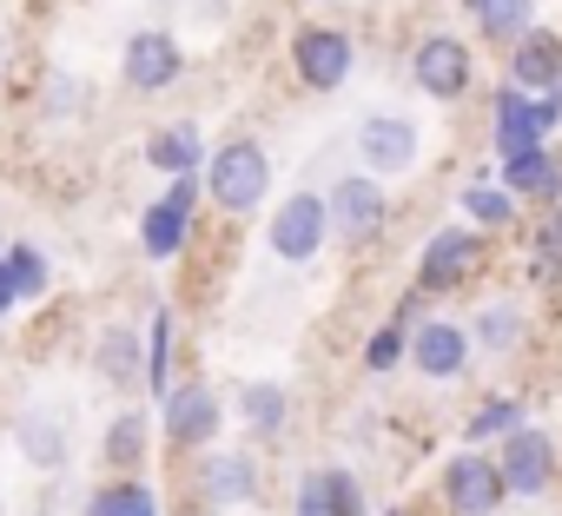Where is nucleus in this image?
Listing matches in <instances>:
<instances>
[{
    "instance_id": "obj_1",
    "label": "nucleus",
    "mask_w": 562,
    "mask_h": 516,
    "mask_svg": "<svg viewBox=\"0 0 562 516\" xmlns=\"http://www.w3.org/2000/svg\"><path fill=\"white\" fill-rule=\"evenodd\" d=\"M205 192L225 205V212H251L265 192H271V159L258 139H232L212 153V172H205Z\"/></svg>"
},
{
    "instance_id": "obj_2",
    "label": "nucleus",
    "mask_w": 562,
    "mask_h": 516,
    "mask_svg": "<svg viewBox=\"0 0 562 516\" xmlns=\"http://www.w3.org/2000/svg\"><path fill=\"white\" fill-rule=\"evenodd\" d=\"M555 120H562V93H522V87L509 80V87L496 93V153L516 159V153L542 146V139L555 133Z\"/></svg>"
},
{
    "instance_id": "obj_3",
    "label": "nucleus",
    "mask_w": 562,
    "mask_h": 516,
    "mask_svg": "<svg viewBox=\"0 0 562 516\" xmlns=\"http://www.w3.org/2000/svg\"><path fill=\"white\" fill-rule=\"evenodd\" d=\"M503 496H509V483H503V463H496V457L463 450V457L443 463V503H450L457 516H496Z\"/></svg>"
},
{
    "instance_id": "obj_4",
    "label": "nucleus",
    "mask_w": 562,
    "mask_h": 516,
    "mask_svg": "<svg viewBox=\"0 0 562 516\" xmlns=\"http://www.w3.org/2000/svg\"><path fill=\"white\" fill-rule=\"evenodd\" d=\"M325 232H331V199H318V192H292L285 205L271 212V251L285 258V266H305V258H318Z\"/></svg>"
},
{
    "instance_id": "obj_5",
    "label": "nucleus",
    "mask_w": 562,
    "mask_h": 516,
    "mask_svg": "<svg viewBox=\"0 0 562 516\" xmlns=\"http://www.w3.org/2000/svg\"><path fill=\"white\" fill-rule=\"evenodd\" d=\"M470 74H476V60H470V47L457 34H424L417 54H411V80L430 100H463L470 93Z\"/></svg>"
},
{
    "instance_id": "obj_6",
    "label": "nucleus",
    "mask_w": 562,
    "mask_h": 516,
    "mask_svg": "<svg viewBox=\"0 0 562 516\" xmlns=\"http://www.w3.org/2000/svg\"><path fill=\"white\" fill-rule=\"evenodd\" d=\"M351 60H358L351 34H338V27H299L292 34V67L312 93H338L351 80Z\"/></svg>"
},
{
    "instance_id": "obj_7",
    "label": "nucleus",
    "mask_w": 562,
    "mask_h": 516,
    "mask_svg": "<svg viewBox=\"0 0 562 516\" xmlns=\"http://www.w3.org/2000/svg\"><path fill=\"white\" fill-rule=\"evenodd\" d=\"M476 258H483V238H476V232H463V225L430 232V245H424V258H417L424 299H430V292H457V285L476 272Z\"/></svg>"
},
{
    "instance_id": "obj_8",
    "label": "nucleus",
    "mask_w": 562,
    "mask_h": 516,
    "mask_svg": "<svg viewBox=\"0 0 562 516\" xmlns=\"http://www.w3.org/2000/svg\"><path fill=\"white\" fill-rule=\"evenodd\" d=\"M384 186H378V172H358V179H338L331 186V232L338 238H351V245H371L378 232H384Z\"/></svg>"
},
{
    "instance_id": "obj_9",
    "label": "nucleus",
    "mask_w": 562,
    "mask_h": 516,
    "mask_svg": "<svg viewBox=\"0 0 562 516\" xmlns=\"http://www.w3.org/2000/svg\"><path fill=\"white\" fill-rule=\"evenodd\" d=\"M503 483H509V496H542L549 483H555V444H549V430H509L503 437Z\"/></svg>"
},
{
    "instance_id": "obj_10",
    "label": "nucleus",
    "mask_w": 562,
    "mask_h": 516,
    "mask_svg": "<svg viewBox=\"0 0 562 516\" xmlns=\"http://www.w3.org/2000/svg\"><path fill=\"white\" fill-rule=\"evenodd\" d=\"M358 153H364V166H371L378 179L411 172V166H417V126L397 120V113H371V120L358 126Z\"/></svg>"
},
{
    "instance_id": "obj_11",
    "label": "nucleus",
    "mask_w": 562,
    "mask_h": 516,
    "mask_svg": "<svg viewBox=\"0 0 562 516\" xmlns=\"http://www.w3.org/2000/svg\"><path fill=\"white\" fill-rule=\"evenodd\" d=\"M126 87L133 93H166L172 80H179V67H186V54L172 47V34H159V27H146V34H133L126 41Z\"/></svg>"
},
{
    "instance_id": "obj_12",
    "label": "nucleus",
    "mask_w": 562,
    "mask_h": 516,
    "mask_svg": "<svg viewBox=\"0 0 562 516\" xmlns=\"http://www.w3.org/2000/svg\"><path fill=\"white\" fill-rule=\"evenodd\" d=\"M509 80H516L522 93H562V41L542 34V27L516 34V41H509Z\"/></svg>"
},
{
    "instance_id": "obj_13",
    "label": "nucleus",
    "mask_w": 562,
    "mask_h": 516,
    "mask_svg": "<svg viewBox=\"0 0 562 516\" xmlns=\"http://www.w3.org/2000/svg\"><path fill=\"white\" fill-rule=\"evenodd\" d=\"M212 430H218V397H212L205 384H179V391H166V437H172L179 450L205 444Z\"/></svg>"
},
{
    "instance_id": "obj_14",
    "label": "nucleus",
    "mask_w": 562,
    "mask_h": 516,
    "mask_svg": "<svg viewBox=\"0 0 562 516\" xmlns=\"http://www.w3.org/2000/svg\"><path fill=\"white\" fill-rule=\"evenodd\" d=\"M411 364H417L424 378H457V371L470 364V332H457V325H443V318L417 325V338H411Z\"/></svg>"
},
{
    "instance_id": "obj_15",
    "label": "nucleus",
    "mask_w": 562,
    "mask_h": 516,
    "mask_svg": "<svg viewBox=\"0 0 562 516\" xmlns=\"http://www.w3.org/2000/svg\"><path fill=\"white\" fill-rule=\"evenodd\" d=\"M503 186L516 199H536V205H562V159L549 146H529L516 159H503Z\"/></svg>"
},
{
    "instance_id": "obj_16",
    "label": "nucleus",
    "mask_w": 562,
    "mask_h": 516,
    "mask_svg": "<svg viewBox=\"0 0 562 516\" xmlns=\"http://www.w3.org/2000/svg\"><path fill=\"white\" fill-rule=\"evenodd\" d=\"M205 496H212V503H251V496H258V463H251L245 450L205 457Z\"/></svg>"
},
{
    "instance_id": "obj_17",
    "label": "nucleus",
    "mask_w": 562,
    "mask_h": 516,
    "mask_svg": "<svg viewBox=\"0 0 562 516\" xmlns=\"http://www.w3.org/2000/svg\"><path fill=\"white\" fill-rule=\"evenodd\" d=\"M93 364H100V378H106L113 391H133V384H139V332H126V325L100 332V351H93Z\"/></svg>"
},
{
    "instance_id": "obj_18",
    "label": "nucleus",
    "mask_w": 562,
    "mask_h": 516,
    "mask_svg": "<svg viewBox=\"0 0 562 516\" xmlns=\"http://www.w3.org/2000/svg\"><path fill=\"white\" fill-rule=\"evenodd\" d=\"M529 279L536 285H562V205H549L536 218V238H529Z\"/></svg>"
},
{
    "instance_id": "obj_19",
    "label": "nucleus",
    "mask_w": 562,
    "mask_h": 516,
    "mask_svg": "<svg viewBox=\"0 0 562 516\" xmlns=\"http://www.w3.org/2000/svg\"><path fill=\"white\" fill-rule=\"evenodd\" d=\"M186 205L179 199H159V205H146V218H139V232H146V251L153 258H172L179 245H186Z\"/></svg>"
},
{
    "instance_id": "obj_20",
    "label": "nucleus",
    "mask_w": 562,
    "mask_h": 516,
    "mask_svg": "<svg viewBox=\"0 0 562 516\" xmlns=\"http://www.w3.org/2000/svg\"><path fill=\"white\" fill-rule=\"evenodd\" d=\"M463 212H470L483 232H503V225L516 218V192H509V186H490V179H470V186H463Z\"/></svg>"
},
{
    "instance_id": "obj_21",
    "label": "nucleus",
    "mask_w": 562,
    "mask_h": 516,
    "mask_svg": "<svg viewBox=\"0 0 562 516\" xmlns=\"http://www.w3.org/2000/svg\"><path fill=\"white\" fill-rule=\"evenodd\" d=\"M146 159H153L159 172H199V133H192V126H166V133L146 146Z\"/></svg>"
},
{
    "instance_id": "obj_22",
    "label": "nucleus",
    "mask_w": 562,
    "mask_h": 516,
    "mask_svg": "<svg viewBox=\"0 0 562 516\" xmlns=\"http://www.w3.org/2000/svg\"><path fill=\"white\" fill-rule=\"evenodd\" d=\"M476 27H483V41L509 47L516 34H529V0H490V8H476Z\"/></svg>"
},
{
    "instance_id": "obj_23",
    "label": "nucleus",
    "mask_w": 562,
    "mask_h": 516,
    "mask_svg": "<svg viewBox=\"0 0 562 516\" xmlns=\"http://www.w3.org/2000/svg\"><path fill=\"white\" fill-rule=\"evenodd\" d=\"M509 430H522V404H516V397H490V404L470 417V444H496V437H509Z\"/></svg>"
},
{
    "instance_id": "obj_24",
    "label": "nucleus",
    "mask_w": 562,
    "mask_h": 516,
    "mask_svg": "<svg viewBox=\"0 0 562 516\" xmlns=\"http://www.w3.org/2000/svg\"><path fill=\"white\" fill-rule=\"evenodd\" d=\"M139 450H146V417H139V411L113 417V430H106V463H113V470H133Z\"/></svg>"
},
{
    "instance_id": "obj_25",
    "label": "nucleus",
    "mask_w": 562,
    "mask_h": 516,
    "mask_svg": "<svg viewBox=\"0 0 562 516\" xmlns=\"http://www.w3.org/2000/svg\"><path fill=\"white\" fill-rule=\"evenodd\" d=\"M21 450L34 457V463H67V437H60V424H47V417H21Z\"/></svg>"
},
{
    "instance_id": "obj_26",
    "label": "nucleus",
    "mask_w": 562,
    "mask_h": 516,
    "mask_svg": "<svg viewBox=\"0 0 562 516\" xmlns=\"http://www.w3.org/2000/svg\"><path fill=\"white\" fill-rule=\"evenodd\" d=\"M245 424L258 437H271L278 424H285V391H278V384H245Z\"/></svg>"
},
{
    "instance_id": "obj_27",
    "label": "nucleus",
    "mask_w": 562,
    "mask_h": 516,
    "mask_svg": "<svg viewBox=\"0 0 562 516\" xmlns=\"http://www.w3.org/2000/svg\"><path fill=\"white\" fill-rule=\"evenodd\" d=\"M516 338H522V312H516V305H490V312L476 318V345H483V351H509Z\"/></svg>"
},
{
    "instance_id": "obj_28",
    "label": "nucleus",
    "mask_w": 562,
    "mask_h": 516,
    "mask_svg": "<svg viewBox=\"0 0 562 516\" xmlns=\"http://www.w3.org/2000/svg\"><path fill=\"white\" fill-rule=\"evenodd\" d=\"M93 516H153V496L139 483H113V490L93 496Z\"/></svg>"
},
{
    "instance_id": "obj_29",
    "label": "nucleus",
    "mask_w": 562,
    "mask_h": 516,
    "mask_svg": "<svg viewBox=\"0 0 562 516\" xmlns=\"http://www.w3.org/2000/svg\"><path fill=\"white\" fill-rule=\"evenodd\" d=\"M325 509L331 516H364V490L351 470H325Z\"/></svg>"
},
{
    "instance_id": "obj_30",
    "label": "nucleus",
    "mask_w": 562,
    "mask_h": 516,
    "mask_svg": "<svg viewBox=\"0 0 562 516\" xmlns=\"http://www.w3.org/2000/svg\"><path fill=\"white\" fill-rule=\"evenodd\" d=\"M397 358H404V325H384V332L364 345V364H371V371H391Z\"/></svg>"
},
{
    "instance_id": "obj_31",
    "label": "nucleus",
    "mask_w": 562,
    "mask_h": 516,
    "mask_svg": "<svg viewBox=\"0 0 562 516\" xmlns=\"http://www.w3.org/2000/svg\"><path fill=\"white\" fill-rule=\"evenodd\" d=\"M8 272H14V292H27V299L47 285V266H41V251H14V266H8Z\"/></svg>"
},
{
    "instance_id": "obj_32",
    "label": "nucleus",
    "mask_w": 562,
    "mask_h": 516,
    "mask_svg": "<svg viewBox=\"0 0 562 516\" xmlns=\"http://www.w3.org/2000/svg\"><path fill=\"white\" fill-rule=\"evenodd\" d=\"M299 516H331V509H325V470L305 476V490H299Z\"/></svg>"
},
{
    "instance_id": "obj_33",
    "label": "nucleus",
    "mask_w": 562,
    "mask_h": 516,
    "mask_svg": "<svg viewBox=\"0 0 562 516\" xmlns=\"http://www.w3.org/2000/svg\"><path fill=\"white\" fill-rule=\"evenodd\" d=\"M14 305V272H0V312Z\"/></svg>"
},
{
    "instance_id": "obj_34",
    "label": "nucleus",
    "mask_w": 562,
    "mask_h": 516,
    "mask_svg": "<svg viewBox=\"0 0 562 516\" xmlns=\"http://www.w3.org/2000/svg\"><path fill=\"white\" fill-rule=\"evenodd\" d=\"M463 8H470V14H476V8H490V0H463Z\"/></svg>"
}]
</instances>
